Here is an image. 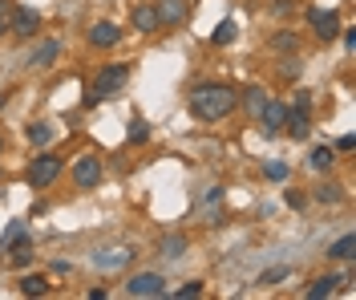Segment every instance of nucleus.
<instances>
[{
    "instance_id": "f257e3e1",
    "label": "nucleus",
    "mask_w": 356,
    "mask_h": 300,
    "mask_svg": "<svg viewBox=\"0 0 356 300\" xmlns=\"http://www.w3.org/2000/svg\"><path fill=\"white\" fill-rule=\"evenodd\" d=\"M235 102H239V93L231 90V86H222V81H211V86H199V90L191 93V114L199 118V122H219L235 110Z\"/></svg>"
},
{
    "instance_id": "f03ea898",
    "label": "nucleus",
    "mask_w": 356,
    "mask_h": 300,
    "mask_svg": "<svg viewBox=\"0 0 356 300\" xmlns=\"http://www.w3.org/2000/svg\"><path fill=\"white\" fill-rule=\"evenodd\" d=\"M57 175H61V159H57V155H41V159L29 162L24 183H29V187H49Z\"/></svg>"
},
{
    "instance_id": "7ed1b4c3",
    "label": "nucleus",
    "mask_w": 356,
    "mask_h": 300,
    "mask_svg": "<svg viewBox=\"0 0 356 300\" xmlns=\"http://www.w3.org/2000/svg\"><path fill=\"white\" fill-rule=\"evenodd\" d=\"M126 81H130V70L126 65H106V70L93 77V93L97 97H113L118 90H126Z\"/></svg>"
},
{
    "instance_id": "20e7f679",
    "label": "nucleus",
    "mask_w": 356,
    "mask_h": 300,
    "mask_svg": "<svg viewBox=\"0 0 356 300\" xmlns=\"http://www.w3.org/2000/svg\"><path fill=\"white\" fill-rule=\"evenodd\" d=\"M126 297H166V280L158 276V272H138L126 284Z\"/></svg>"
},
{
    "instance_id": "39448f33",
    "label": "nucleus",
    "mask_w": 356,
    "mask_h": 300,
    "mask_svg": "<svg viewBox=\"0 0 356 300\" xmlns=\"http://www.w3.org/2000/svg\"><path fill=\"white\" fill-rule=\"evenodd\" d=\"M73 183L81 187V191H93V187L102 183V162L93 159V155H81V159L73 162Z\"/></svg>"
},
{
    "instance_id": "423d86ee",
    "label": "nucleus",
    "mask_w": 356,
    "mask_h": 300,
    "mask_svg": "<svg viewBox=\"0 0 356 300\" xmlns=\"http://www.w3.org/2000/svg\"><path fill=\"white\" fill-rule=\"evenodd\" d=\"M8 29H13L17 37H33V33L41 29V13H37L33 4H17V8H13V21H8Z\"/></svg>"
},
{
    "instance_id": "0eeeda50",
    "label": "nucleus",
    "mask_w": 356,
    "mask_h": 300,
    "mask_svg": "<svg viewBox=\"0 0 356 300\" xmlns=\"http://www.w3.org/2000/svg\"><path fill=\"white\" fill-rule=\"evenodd\" d=\"M57 57H61V41H57V37H44L41 45L24 57V65H29V70H49Z\"/></svg>"
},
{
    "instance_id": "6e6552de",
    "label": "nucleus",
    "mask_w": 356,
    "mask_h": 300,
    "mask_svg": "<svg viewBox=\"0 0 356 300\" xmlns=\"http://www.w3.org/2000/svg\"><path fill=\"white\" fill-rule=\"evenodd\" d=\"M308 21H312V33L320 41H332L336 33H340V17L328 13V8H308Z\"/></svg>"
},
{
    "instance_id": "1a4fd4ad",
    "label": "nucleus",
    "mask_w": 356,
    "mask_h": 300,
    "mask_svg": "<svg viewBox=\"0 0 356 300\" xmlns=\"http://www.w3.org/2000/svg\"><path fill=\"white\" fill-rule=\"evenodd\" d=\"M122 41V29L113 21H97L93 29H89V45H97V49H110V45H118Z\"/></svg>"
},
{
    "instance_id": "9d476101",
    "label": "nucleus",
    "mask_w": 356,
    "mask_h": 300,
    "mask_svg": "<svg viewBox=\"0 0 356 300\" xmlns=\"http://www.w3.org/2000/svg\"><path fill=\"white\" fill-rule=\"evenodd\" d=\"M126 260H130V248H106V252H93V268L113 272V268H122Z\"/></svg>"
},
{
    "instance_id": "9b49d317",
    "label": "nucleus",
    "mask_w": 356,
    "mask_h": 300,
    "mask_svg": "<svg viewBox=\"0 0 356 300\" xmlns=\"http://www.w3.org/2000/svg\"><path fill=\"white\" fill-rule=\"evenodd\" d=\"M284 118H288V106H280V102H267L264 114H259V122H264L267 134H280V130H284Z\"/></svg>"
},
{
    "instance_id": "f8f14e48",
    "label": "nucleus",
    "mask_w": 356,
    "mask_h": 300,
    "mask_svg": "<svg viewBox=\"0 0 356 300\" xmlns=\"http://www.w3.org/2000/svg\"><path fill=\"white\" fill-rule=\"evenodd\" d=\"M284 126H288V134L291 139H308V130H312V118L304 106H296V110H288V118H284Z\"/></svg>"
},
{
    "instance_id": "ddd939ff",
    "label": "nucleus",
    "mask_w": 356,
    "mask_h": 300,
    "mask_svg": "<svg viewBox=\"0 0 356 300\" xmlns=\"http://www.w3.org/2000/svg\"><path fill=\"white\" fill-rule=\"evenodd\" d=\"M186 21V0H162L158 4V24H182Z\"/></svg>"
},
{
    "instance_id": "4468645a",
    "label": "nucleus",
    "mask_w": 356,
    "mask_h": 300,
    "mask_svg": "<svg viewBox=\"0 0 356 300\" xmlns=\"http://www.w3.org/2000/svg\"><path fill=\"white\" fill-rule=\"evenodd\" d=\"M336 284H344V280H340V276H316V280L308 284V288H304V297H308V300L332 297V292H336Z\"/></svg>"
},
{
    "instance_id": "2eb2a0df",
    "label": "nucleus",
    "mask_w": 356,
    "mask_h": 300,
    "mask_svg": "<svg viewBox=\"0 0 356 300\" xmlns=\"http://www.w3.org/2000/svg\"><path fill=\"white\" fill-rule=\"evenodd\" d=\"M134 29H138V33H154L158 29V8L154 4H138V8H134Z\"/></svg>"
},
{
    "instance_id": "dca6fc26",
    "label": "nucleus",
    "mask_w": 356,
    "mask_h": 300,
    "mask_svg": "<svg viewBox=\"0 0 356 300\" xmlns=\"http://www.w3.org/2000/svg\"><path fill=\"white\" fill-rule=\"evenodd\" d=\"M24 235H29V231H24V219H13V223L4 228V235H0V252H8L13 244H21Z\"/></svg>"
},
{
    "instance_id": "f3484780",
    "label": "nucleus",
    "mask_w": 356,
    "mask_h": 300,
    "mask_svg": "<svg viewBox=\"0 0 356 300\" xmlns=\"http://www.w3.org/2000/svg\"><path fill=\"white\" fill-rule=\"evenodd\" d=\"M332 162H336L332 146H316V150L308 155V166H312V171H332Z\"/></svg>"
},
{
    "instance_id": "a211bd4d",
    "label": "nucleus",
    "mask_w": 356,
    "mask_h": 300,
    "mask_svg": "<svg viewBox=\"0 0 356 300\" xmlns=\"http://www.w3.org/2000/svg\"><path fill=\"white\" fill-rule=\"evenodd\" d=\"M328 255H332V260H353L356 255V239L353 235H340L332 248H328Z\"/></svg>"
},
{
    "instance_id": "6ab92c4d",
    "label": "nucleus",
    "mask_w": 356,
    "mask_h": 300,
    "mask_svg": "<svg viewBox=\"0 0 356 300\" xmlns=\"http://www.w3.org/2000/svg\"><path fill=\"white\" fill-rule=\"evenodd\" d=\"M21 292H24V297H44V292H49V280H44V276H24L21 280Z\"/></svg>"
},
{
    "instance_id": "aec40b11",
    "label": "nucleus",
    "mask_w": 356,
    "mask_h": 300,
    "mask_svg": "<svg viewBox=\"0 0 356 300\" xmlns=\"http://www.w3.org/2000/svg\"><path fill=\"white\" fill-rule=\"evenodd\" d=\"M24 134H29V142H33V146H44V142L53 139V126H44V122H33Z\"/></svg>"
},
{
    "instance_id": "412c9836",
    "label": "nucleus",
    "mask_w": 356,
    "mask_h": 300,
    "mask_svg": "<svg viewBox=\"0 0 356 300\" xmlns=\"http://www.w3.org/2000/svg\"><path fill=\"white\" fill-rule=\"evenodd\" d=\"M182 252H186V235H166V239H162V255L178 260Z\"/></svg>"
},
{
    "instance_id": "4be33fe9",
    "label": "nucleus",
    "mask_w": 356,
    "mask_h": 300,
    "mask_svg": "<svg viewBox=\"0 0 356 300\" xmlns=\"http://www.w3.org/2000/svg\"><path fill=\"white\" fill-rule=\"evenodd\" d=\"M8 252H13V264H29V260H33V239H29V235H24L21 244H13V248H8Z\"/></svg>"
},
{
    "instance_id": "5701e85b",
    "label": "nucleus",
    "mask_w": 356,
    "mask_h": 300,
    "mask_svg": "<svg viewBox=\"0 0 356 300\" xmlns=\"http://www.w3.org/2000/svg\"><path fill=\"white\" fill-rule=\"evenodd\" d=\"M235 33H239V29H235V21H222L219 29L211 33V41H215V45H231V41H235Z\"/></svg>"
},
{
    "instance_id": "b1692460",
    "label": "nucleus",
    "mask_w": 356,
    "mask_h": 300,
    "mask_svg": "<svg viewBox=\"0 0 356 300\" xmlns=\"http://www.w3.org/2000/svg\"><path fill=\"white\" fill-rule=\"evenodd\" d=\"M264 106H267V97H264V90H247V114L259 122V114H264Z\"/></svg>"
},
{
    "instance_id": "393cba45",
    "label": "nucleus",
    "mask_w": 356,
    "mask_h": 300,
    "mask_svg": "<svg viewBox=\"0 0 356 300\" xmlns=\"http://www.w3.org/2000/svg\"><path fill=\"white\" fill-rule=\"evenodd\" d=\"M316 199H320V203H340L344 191H340L336 183H324V187H316Z\"/></svg>"
},
{
    "instance_id": "a878e982",
    "label": "nucleus",
    "mask_w": 356,
    "mask_h": 300,
    "mask_svg": "<svg viewBox=\"0 0 356 300\" xmlns=\"http://www.w3.org/2000/svg\"><path fill=\"white\" fill-rule=\"evenodd\" d=\"M264 171H267V179H271V183H284V179H288V166H284V162H267Z\"/></svg>"
},
{
    "instance_id": "bb28decb",
    "label": "nucleus",
    "mask_w": 356,
    "mask_h": 300,
    "mask_svg": "<svg viewBox=\"0 0 356 300\" xmlns=\"http://www.w3.org/2000/svg\"><path fill=\"white\" fill-rule=\"evenodd\" d=\"M146 139H150L146 122H142V118H134V122H130V142H146Z\"/></svg>"
},
{
    "instance_id": "cd10ccee",
    "label": "nucleus",
    "mask_w": 356,
    "mask_h": 300,
    "mask_svg": "<svg viewBox=\"0 0 356 300\" xmlns=\"http://www.w3.org/2000/svg\"><path fill=\"white\" fill-rule=\"evenodd\" d=\"M175 297H178V300H191V297H202V284H199V280H191V284H182V288H178Z\"/></svg>"
},
{
    "instance_id": "c85d7f7f",
    "label": "nucleus",
    "mask_w": 356,
    "mask_h": 300,
    "mask_svg": "<svg viewBox=\"0 0 356 300\" xmlns=\"http://www.w3.org/2000/svg\"><path fill=\"white\" fill-rule=\"evenodd\" d=\"M280 280H288V268H271V272H264L259 284H280Z\"/></svg>"
},
{
    "instance_id": "c756f323",
    "label": "nucleus",
    "mask_w": 356,
    "mask_h": 300,
    "mask_svg": "<svg viewBox=\"0 0 356 300\" xmlns=\"http://www.w3.org/2000/svg\"><path fill=\"white\" fill-rule=\"evenodd\" d=\"M284 199H288V207H304V195H300V191H288Z\"/></svg>"
},
{
    "instance_id": "7c9ffc66",
    "label": "nucleus",
    "mask_w": 356,
    "mask_h": 300,
    "mask_svg": "<svg viewBox=\"0 0 356 300\" xmlns=\"http://www.w3.org/2000/svg\"><path fill=\"white\" fill-rule=\"evenodd\" d=\"M336 150H356V139H353V134H344V139L336 142Z\"/></svg>"
},
{
    "instance_id": "2f4dec72",
    "label": "nucleus",
    "mask_w": 356,
    "mask_h": 300,
    "mask_svg": "<svg viewBox=\"0 0 356 300\" xmlns=\"http://www.w3.org/2000/svg\"><path fill=\"white\" fill-rule=\"evenodd\" d=\"M275 45H280V49H296V37H288V33H284V37H275Z\"/></svg>"
},
{
    "instance_id": "473e14b6",
    "label": "nucleus",
    "mask_w": 356,
    "mask_h": 300,
    "mask_svg": "<svg viewBox=\"0 0 356 300\" xmlns=\"http://www.w3.org/2000/svg\"><path fill=\"white\" fill-rule=\"evenodd\" d=\"M4 29H8V21H4V8H0V33H4Z\"/></svg>"
},
{
    "instance_id": "72a5a7b5",
    "label": "nucleus",
    "mask_w": 356,
    "mask_h": 300,
    "mask_svg": "<svg viewBox=\"0 0 356 300\" xmlns=\"http://www.w3.org/2000/svg\"><path fill=\"white\" fill-rule=\"evenodd\" d=\"M0 150H4V139H0Z\"/></svg>"
}]
</instances>
